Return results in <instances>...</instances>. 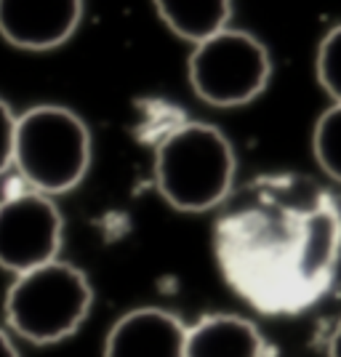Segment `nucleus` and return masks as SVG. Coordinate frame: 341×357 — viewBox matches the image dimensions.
Segmentation results:
<instances>
[{"label":"nucleus","instance_id":"obj_1","mask_svg":"<svg viewBox=\"0 0 341 357\" xmlns=\"http://www.w3.org/2000/svg\"><path fill=\"white\" fill-rule=\"evenodd\" d=\"M235 174L238 160L229 139L200 120L181 123L155 152V187L181 213H203L222 206L232 192Z\"/></svg>","mask_w":341,"mask_h":357},{"label":"nucleus","instance_id":"obj_11","mask_svg":"<svg viewBox=\"0 0 341 357\" xmlns=\"http://www.w3.org/2000/svg\"><path fill=\"white\" fill-rule=\"evenodd\" d=\"M317 80L333 105H341V24L333 27L317 45Z\"/></svg>","mask_w":341,"mask_h":357},{"label":"nucleus","instance_id":"obj_3","mask_svg":"<svg viewBox=\"0 0 341 357\" xmlns=\"http://www.w3.org/2000/svg\"><path fill=\"white\" fill-rule=\"evenodd\" d=\"M91 165V131L73 109L38 105L16 115L14 168L45 197L75 190Z\"/></svg>","mask_w":341,"mask_h":357},{"label":"nucleus","instance_id":"obj_9","mask_svg":"<svg viewBox=\"0 0 341 357\" xmlns=\"http://www.w3.org/2000/svg\"><path fill=\"white\" fill-rule=\"evenodd\" d=\"M165 27L181 40L203 43L206 38L227 30L232 0H152Z\"/></svg>","mask_w":341,"mask_h":357},{"label":"nucleus","instance_id":"obj_13","mask_svg":"<svg viewBox=\"0 0 341 357\" xmlns=\"http://www.w3.org/2000/svg\"><path fill=\"white\" fill-rule=\"evenodd\" d=\"M0 357H19V349L6 328H0Z\"/></svg>","mask_w":341,"mask_h":357},{"label":"nucleus","instance_id":"obj_5","mask_svg":"<svg viewBox=\"0 0 341 357\" xmlns=\"http://www.w3.org/2000/svg\"><path fill=\"white\" fill-rule=\"evenodd\" d=\"M64 240V222L56 203L35 190L0 200V267L24 275L56 261Z\"/></svg>","mask_w":341,"mask_h":357},{"label":"nucleus","instance_id":"obj_4","mask_svg":"<svg viewBox=\"0 0 341 357\" xmlns=\"http://www.w3.org/2000/svg\"><path fill=\"white\" fill-rule=\"evenodd\" d=\"M187 73L200 102L211 107H243L267 89L272 61L259 38L227 27L195 45Z\"/></svg>","mask_w":341,"mask_h":357},{"label":"nucleus","instance_id":"obj_2","mask_svg":"<svg viewBox=\"0 0 341 357\" xmlns=\"http://www.w3.org/2000/svg\"><path fill=\"white\" fill-rule=\"evenodd\" d=\"M91 307L93 288L86 272L61 259L16 275L3 298L8 331L38 347L59 344L77 333Z\"/></svg>","mask_w":341,"mask_h":357},{"label":"nucleus","instance_id":"obj_12","mask_svg":"<svg viewBox=\"0 0 341 357\" xmlns=\"http://www.w3.org/2000/svg\"><path fill=\"white\" fill-rule=\"evenodd\" d=\"M14 136H16L14 109L0 99V174H6L14 165Z\"/></svg>","mask_w":341,"mask_h":357},{"label":"nucleus","instance_id":"obj_7","mask_svg":"<svg viewBox=\"0 0 341 357\" xmlns=\"http://www.w3.org/2000/svg\"><path fill=\"white\" fill-rule=\"evenodd\" d=\"M187 323L168 310L139 307L118 317L104 339V357H184Z\"/></svg>","mask_w":341,"mask_h":357},{"label":"nucleus","instance_id":"obj_6","mask_svg":"<svg viewBox=\"0 0 341 357\" xmlns=\"http://www.w3.org/2000/svg\"><path fill=\"white\" fill-rule=\"evenodd\" d=\"M83 19V0H0V38L24 51L67 43Z\"/></svg>","mask_w":341,"mask_h":357},{"label":"nucleus","instance_id":"obj_8","mask_svg":"<svg viewBox=\"0 0 341 357\" xmlns=\"http://www.w3.org/2000/svg\"><path fill=\"white\" fill-rule=\"evenodd\" d=\"M184 357H267V344L248 317L213 312L187 326Z\"/></svg>","mask_w":341,"mask_h":357},{"label":"nucleus","instance_id":"obj_14","mask_svg":"<svg viewBox=\"0 0 341 357\" xmlns=\"http://www.w3.org/2000/svg\"><path fill=\"white\" fill-rule=\"evenodd\" d=\"M328 357H341V317L339 323L333 326L331 339H328Z\"/></svg>","mask_w":341,"mask_h":357},{"label":"nucleus","instance_id":"obj_10","mask_svg":"<svg viewBox=\"0 0 341 357\" xmlns=\"http://www.w3.org/2000/svg\"><path fill=\"white\" fill-rule=\"evenodd\" d=\"M312 152L323 174L341 184V105H331L315 123Z\"/></svg>","mask_w":341,"mask_h":357}]
</instances>
